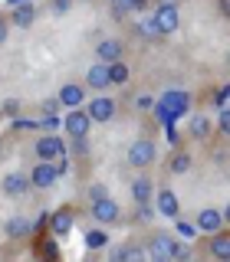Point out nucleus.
Here are the masks:
<instances>
[{
    "label": "nucleus",
    "mask_w": 230,
    "mask_h": 262,
    "mask_svg": "<svg viewBox=\"0 0 230 262\" xmlns=\"http://www.w3.org/2000/svg\"><path fill=\"white\" fill-rule=\"evenodd\" d=\"M151 23H155V30H158V36H171V33L181 27V13H178V7L158 4V7H155V13H151Z\"/></svg>",
    "instance_id": "5"
},
{
    "label": "nucleus",
    "mask_w": 230,
    "mask_h": 262,
    "mask_svg": "<svg viewBox=\"0 0 230 262\" xmlns=\"http://www.w3.org/2000/svg\"><path fill=\"white\" fill-rule=\"evenodd\" d=\"M227 95H230V89H227V85H220V89H217V95H214V102H217V108H220V112L227 108Z\"/></svg>",
    "instance_id": "31"
},
{
    "label": "nucleus",
    "mask_w": 230,
    "mask_h": 262,
    "mask_svg": "<svg viewBox=\"0 0 230 262\" xmlns=\"http://www.w3.org/2000/svg\"><path fill=\"white\" fill-rule=\"evenodd\" d=\"M168 170H171V174H187V170H191V154H187V151H175Z\"/></svg>",
    "instance_id": "24"
},
{
    "label": "nucleus",
    "mask_w": 230,
    "mask_h": 262,
    "mask_svg": "<svg viewBox=\"0 0 230 262\" xmlns=\"http://www.w3.org/2000/svg\"><path fill=\"white\" fill-rule=\"evenodd\" d=\"M49 233L56 236V239H63V236H69L72 233V223H76V213H72L69 207H63V210H56V213H49Z\"/></svg>",
    "instance_id": "11"
},
{
    "label": "nucleus",
    "mask_w": 230,
    "mask_h": 262,
    "mask_svg": "<svg viewBox=\"0 0 230 262\" xmlns=\"http://www.w3.org/2000/svg\"><path fill=\"white\" fill-rule=\"evenodd\" d=\"M217 128H220V135H227V108L220 112V121H217Z\"/></svg>",
    "instance_id": "38"
},
{
    "label": "nucleus",
    "mask_w": 230,
    "mask_h": 262,
    "mask_svg": "<svg viewBox=\"0 0 230 262\" xmlns=\"http://www.w3.org/2000/svg\"><path fill=\"white\" fill-rule=\"evenodd\" d=\"M115 4V16H125V13H135L145 7V0H112Z\"/></svg>",
    "instance_id": "26"
},
{
    "label": "nucleus",
    "mask_w": 230,
    "mask_h": 262,
    "mask_svg": "<svg viewBox=\"0 0 230 262\" xmlns=\"http://www.w3.org/2000/svg\"><path fill=\"white\" fill-rule=\"evenodd\" d=\"M33 154H36V161H56L66 154V144L60 135H53V131H46V135L36 138V144H33Z\"/></svg>",
    "instance_id": "4"
},
{
    "label": "nucleus",
    "mask_w": 230,
    "mask_h": 262,
    "mask_svg": "<svg viewBox=\"0 0 230 262\" xmlns=\"http://www.w3.org/2000/svg\"><path fill=\"white\" fill-rule=\"evenodd\" d=\"M151 112L158 115V118H164V121H175V118H181V115L191 112V92H184V89H171V92H164L158 102H155Z\"/></svg>",
    "instance_id": "1"
},
{
    "label": "nucleus",
    "mask_w": 230,
    "mask_h": 262,
    "mask_svg": "<svg viewBox=\"0 0 230 262\" xmlns=\"http://www.w3.org/2000/svg\"><path fill=\"white\" fill-rule=\"evenodd\" d=\"M122 53H125L122 39H102V43L95 46V56H99V62H115V59H122Z\"/></svg>",
    "instance_id": "17"
},
{
    "label": "nucleus",
    "mask_w": 230,
    "mask_h": 262,
    "mask_svg": "<svg viewBox=\"0 0 230 262\" xmlns=\"http://www.w3.org/2000/svg\"><path fill=\"white\" fill-rule=\"evenodd\" d=\"M151 193H155V184L148 177H138L135 184H131V196H135V203H151Z\"/></svg>",
    "instance_id": "21"
},
{
    "label": "nucleus",
    "mask_w": 230,
    "mask_h": 262,
    "mask_svg": "<svg viewBox=\"0 0 230 262\" xmlns=\"http://www.w3.org/2000/svg\"><path fill=\"white\" fill-rule=\"evenodd\" d=\"M128 79H131L128 62H122V59L109 62V82H112V85H128Z\"/></svg>",
    "instance_id": "20"
},
{
    "label": "nucleus",
    "mask_w": 230,
    "mask_h": 262,
    "mask_svg": "<svg viewBox=\"0 0 230 262\" xmlns=\"http://www.w3.org/2000/svg\"><path fill=\"white\" fill-rule=\"evenodd\" d=\"M86 115H89V121H92V125H105V121H112L115 118V98L95 95L92 102L86 105Z\"/></svg>",
    "instance_id": "7"
},
{
    "label": "nucleus",
    "mask_w": 230,
    "mask_h": 262,
    "mask_svg": "<svg viewBox=\"0 0 230 262\" xmlns=\"http://www.w3.org/2000/svg\"><path fill=\"white\" fill-rule=\"evenodd\" d=\"M175 229H178V236H184V239H194L197 236V226L187 223V220H181V216H175Z\"/></svg>",
    "instance_id": "27"
},
{
    "label": "nucleus",
    "mask_w": 230,
    "mask_h": 262,
    "mask_svg": "<svg viewBox=\"0 0 230 262\" xmlns=\"http://www.w3.org/2000/svg\"><path fill=\"white\" fill-rule=\"evenodd\" d=\"M30 233H33V223L23 213H16V216L7 220V236H10V239H23V236H30Z\"/></svg>",
    "instance_id": "19"
},
{
    "label": "nucleus",
    "mask_w": 230,
    "mask_h": 262,
    "mask_svg": "<svg viewBox=\"0 0 230 262\" xmlns=\"http://www.w3.org/2000/svg\"><path fill=\"white\" fill-rule=\"evenodd\" d=\"M135 108H138V112H151V108H155V98H151V95H138V98H135Z\"/></svg>",
    "instance_id": "30"
},
{
    "label": "nucleus",
    "mask_w": 230,
    "mask_h": 262,
    "mask_svg": "<svg viewBox=\"0 0 230 262\" xmlns=\"http://www.w3.org/2000/svg\"><path fill=\"white\" fill-rule=\"evenodd\" d=\"M86 85H89V89H95V92H105V89L112 85V82H109V62H95V66H89V72H86Z\"/></svg>",
    "instance_id": "15"
},
{
    "label": "nucleus",
    "mask_w": 230,
    "mask_h": 262,
    "mask_svg": "<svg viewBox=\"0 0 230 262\" xmlns=\"http://www.w3.org/2000/svg\"><path fill=\"white\" fill-rule=\"evenodd\" d=\"M158 4H168V7H178L181 0H158Z\"/></svg>",
    "instance_id": "40"
},
{
    "label": "nucleus",
    "mask_w": 230,
    "mask_h": 262,
    "mask_svg": "<svg viewBox=\"0 0 230 262\" xmlns=\"http://www.w3.org/2000/svg\"><path fill=\"white\" fill-rule=\"evenodd\" d=\"M187 256H191V249L168 233H155L145 249V259H187Z\"/></svg>",
    "instance_id": "2"
},
{
    "label": "nucleus",
    "mask_w": 230,
    "mask_h": 262,
    "mask_svg": "<svg viewBox=\"0 0 230 262\" xmlns=\"http://www.w3.org/2000/svg\"><path fill=\"white\" fill-rule=\"evenodd\" d=\"M56 180H60V170L53 161H36V167L30 170V187H36V190H49Z\"/></svg>",
    "instance_id": "9"
},
{
    "label": "nucleus",
    "mask_w": 230,
    "mask_h": 262,
    "mask_svg": "<svg viewBox=\"0 0 230 262\" xmlns=\"http://www.w3.org/2000/svg\"><path fill=\"white\" fill-rule=\"evenodd\" d=\"M112 259H145V249H142V246L125 243V246H119V249L112 252Z\"/></svg>",
    "instance_id": "25"
},
{
    "label": "nucleus",
    "mask_w": 230,
    "mask_h": 262,
    "mask_svg": "<svg viewBox=\"0 0 230 262\" xmlns=\"http://www.w3.org/2000/svg\"><path fill=\"white\" fill-rule=\"evenodd\" d=\"M4 39H7V20L0 16V43H4Z\"/></svg>",
    "instance_id": "39"
},
{
    "label": "nucleus",
    "mask_w": 230,
    "mask_h": 262,
    "mask_svg": "<svg viewBox=\"0 0 230 262\" xmlns=\"http://www.w3.org/2000/svg\"><path fill=\"white\" fill-rule=\"evenodd\" d=\"M0 190H4V196H23L30 190V174H23V170H10V174L0 180Z\"/></svg>",
    "instance_id": "12"
},
{
    "label": "nucleus",
    "mask_w": 230,
    "mask_h": 262,
    "mask_svg": "<svg viewBox=\"0 0 230 262\" xmlns=\"http://www.w3.org/2000/svg\"><path fill=\"white\" fill-rule=\"evenodd\" d=\"M155 161H158V144L148 141V138H138V141L128 147V164L131 167H151Z\"/></svg>",
    "instance_id": "6"
},
{
    "label": "nucleus",
    "mask_w": 230,
    "mask_h": 262,
    "mask_svg": "<svg viewBox=\"0 0 230 262\" xmlns=\"http://www.w3.org/2000/svg\"><path fill=\"white\" fill-rule=\"evenodd\" d=\"M148 220H155L151 203H138V210H135V223H148Z\"/></svg>",
    "instance_id": "28"
},
{
    "label": "nucleus",
    "mask_w": 230,
    "mask_h": 262,
    "mask_svg": "<svg viewBox=\"0 0 230 262\" xmlns=\"http://www.w3.org/2000/svg\"><path fill=\"white\" fill-rule=\"evenodd\" d=\"M210 252H214V256H217L220 262H230V236L217 229V236L210 239Z\"/></svg>",
    "instance_id": "23"
},
{
    "label": "nucleus",
    "mask_w": 230,
    "mask_h": 262,
    "mask_svg": "<svg viewBox=\"0 0 230 262\" xmlns=\"http://www.w3.org/2000/svg\"><path fill=\"white\" fill-rule=\"evenodd\" d=\"M33 20H36V7H33V0H30V4H13V13H10L13 27L27 30V27H33Z\"/></svg>",
    "instance_id": "16"
},
{
    "label": "nucleus",
    "mask_w": 230,
    "mask_h": 262,
    "mask_svg": "<svg viewBox=\"0 0 230 262\" xmlns=\"http://www.w3.org/2000/svg\"><path fill=\"white\" fill-rule=\"evenodd\" d=\"M63 128H66V135H72V138H89V128H92V121H89V115L86 108H69V115L63 118Z\"/></svg>",
    "instance_id": "10"
},
{
    "label": "nucleus",
    "mask_w": 230,
    "mask_h": 262,
    "mask_svg": "<svg viewBox=\"0 0 230 262\" xmlns=\"http://www.w3.org/2000/svg\"><path fill=\"white\" fill-rule=\"evenodd\" d=\"M60 108H63V105H60V98H46V102H43V115H56Z\"/></svg>",
    "instance_id": "34"
},
{
    "label": "nucleus",
    "mask_w": 230,
    "mask_h": 262,
    "mask_svg": "<svg viewBox=\"0 0 230 262\" xmlns=\"http://www.w3.org/2000/svg\"><path fill=\"white\" fill-rule=\"evenodd\" d=\"M10 4H30V0H10Z\"/></svg>",
    "instance_id": "41"
},
{
    "label": "nucleus",
    "mask_w": 230,
    "mask_h": 262,
    "mask_svg": "<svg viewBox=\"0 0 230 262\" xmlns=\"http://www.w3.org/2000/svg\"><path fill=\"white\" fill-rule=\"evenodd\" d=\"M214 131V121H210V115L207 112H197V115H191V128H187V135L191 138H197V141H204Z\"/></svg>",
    "instance_id": "18"
},
{
    "label": "nucleus",
    "mask_w": 230,
    "mask_h": 262,
    "mask_svg": "<svg viewBox=\"0 0 230 262\" xmlns=\"http://www.w3.org/2000/svg\"><path fill=\"white\" fill-rule=\"evenodd\" d=\"M72 7V0H53V13H66Z\"/></svg>",
    "instance_id": "37"
},
{
    "label": "nucleus",
    "mask_w": 230,
    "mask_h": 262,
    "mask_svg": "<svg viewBox=\"0 0 230 262\" xmlns=\"http://www.w3.org/2000/svg\"><path fill=\"white\" fill-rule=\"evenodd\" d=\"M40 128H43V131H56V128H60V118H56V115H43Z\"/></svg>",
    "instance_id": "32"
},
{
    "label": "nucleus",
    "mask_w": 230,
    "mask_h": 262,
    "mask_svg": "<svg viewBox=\"0 0 230 262\" xmlns=\"http://www.w3.org/2000/svg\"><path fill=\"white\" fill-rule=\"evenodd\" d=\"M105 246H109V233H105V226H95V229L86 233V249L89 252H99V249H105Z\"/></svg>",
    "instance_id": "22"
},
{
    "label": "nucleus",
    "mask_w": 230,
    "mask_h": 262,
    "mask_svg": "<svg viewBox=\"0 0 230 262\" xmlns=\"http://www.w3.org/2000/svg\"><path fill=\"white\" fill-rule=\"evenodd\" d=\"M89 216H92L95 223H102V226H112V223L122 220V210H119V203H115L112 196H99V200H89Z\"/></svg>",
    "instance_id": "3"
},
{
    "label": "nucleus",
    "mask_w": 230,
    "mask_h": 262,
    "mask_svg": "<svg viewBox=\"0 0 230 262\" xmlns=\"http://www.w3.org/2000/svg\"><path fill=\"white\" fill-rule=\"evenodd\" d=\"M151 196H155V213H161V216H168V220L181 216V200L171 187H158Z\"/></svg>",
    "instance_id": "8"
},
{
    "label": "nucleus",
    "mask_w": 230,
    "mask_h": 262,
    "mask_svg": "<svg viewBox=\"0 0 230 262\" xmlns=\"http://www.w3.org/2000/svg\"><path fill=\"white\" fill-rule=\"evenodd\" d=\"M227 223V213L224 210H201L194 220V226L201 229V233H217V229H224Z\"/></svg>",
    "instance_id": "13"
},
{
    "label": "nucleus",
    "mask_w": 230,
    "mask_h": 262,
    "mask_svg": "<svg viewBox=\"0 0 230 262\" xmlns=\"http://www.w3.org/2000/svg\"><path fill=\"white\" fill-rule=\"evenodd\" d=\"M4 112L10 115V118H16V115H20V102H16V98H7V102H4Z\"/></svg>",
    "instance_id": "35"
},
{
    "label": "nucleus",
    "mask_w": 230,
    "mask_h": 262,
    "mask_svg": "<svg viewBox=\"0 0 230 262\" xmlns=\"http://www.w3.org/2000/svg\"><path fill=\"white\" fill-rule=\"evenodd\" d=\"M13 128L23 131V128H40V125H36V121H30V118H13Z\"/></svg>",
    "instance_id": "36"
},
{
    "label": "nucleus",
    "mask_w": 230,
    "mask_h": 262,
    "mask_svg": "<svg viewBox=\"0 0 230 262\" xmlns=\"http://www.w3.org/2000/svg\"><path fill=\"white\" fill-rule=\"evenodd\" d=\"M99 196H109V187H105V184H92V187H89V200H99Z\"/></svg>",
    "instance_id": "33"
},
{
    "label": "nucleus",
    "mask_w": 230,
    "mask_h": 262,
    "mask_svg": "<svg viewBox=\"0 0 230 262\" xmlns=\"http://www.w3.org/2000/svg\"><path fill=\"white\" fill-rule=\"evenodd\" d=\"M135 33H138L142 39H155V33H158V30H155V23L148 20V23H138V27H135Z\"/></svg>",
    "instance_id": "29"
},
{
    "label": "nucleus",
    "mask_w": 230,
    "mask_h": 262,
    "mask_svg": "<svg viewBox=\"0 0 230 262\" xmlns=\"http://www.w3.org/2000/svg\"><path fill=\"white\" fill-rule=\"evenodd\" d=\"M56 98H60L63 108H79V105H86V89L76 85V82H66Z\"/></svg>",
    "instance_id": "14"
}]
</instances>
